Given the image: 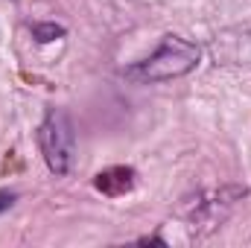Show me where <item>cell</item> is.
I'll list each match as a JSON object with an SVG mask.
<instances>
[{
	"instance_id": "1",
	"label": "cell",
	"mask_w": 251,
	"mask_h": 248,
	"mask_svg": "<svg viewBox=\"0 0 251 248\" xmlns=\"http://www.w3.org/2000/svg\"><path fill=\"white\" fill-rule=\"evenodd\" d=\"M196 64H199V47L178 35H167L149 59L128 67L126 76L137 79V82H170V79L190 73Z\"/></svg>"
},
{
	"instance_id": "2",
	"label": "cell",
	"mask_w": 251,
	"mask_h": 248,
	"mask_svg": "<svg viewBox=\"0 0 251 248\" xmlns=\"http://www.w3.org/2000/svg\"><path fill=\"white\" fill-rule=\"evenodd\" d=\"M38 146L47 161V167L56 175H67L76 158V140H73V125L67 114L59 108H50L44 123L38 125Z\"/></svg>"
},
{
	"instance_id": "3",
	"label": "cell",
	"mask_w": 251,
	"mask_h": 248,
	"mask_svg": "<svg viewBox=\"0 0 251 248\" xmlns=\"http://www.w3.org/2000/svg\"><path fill=\"white\" fill-rule=\"evenodd\" d=\"M137 181V173L131 167H108L102 173H97L94 178V187L105 196H126Z\"/></svg>"
},
{
	"instance_id": "4",
	"label": "cell",
	"mask_w": 251,
	"mask_h": 248,
	"mask_svg": "<svg viewBox=\"0 0 251 248\" xmlns=\"http://www.w3.org/2000/svg\"><path fill=\"white\" fill-rule=\"evenodd\" d=\"M62 35H64V26H59V24H32V38H38L41 44L56 41Z\"/></svg>"
},
{
	"instance_id": "5",
	"label": "cell",
	"mask_w": 251,
	"mask_h": 248,
	"mask_svg": "<svg viewBox=\"0 0 251 248\" xmlns=\"http://www.w3.org/2000/svg\"><path fill=\"white\" fill-rule=\"evenodd\" d=\"M15 204V193H9V190H0V213L3 210H9Z\"/></svg>"
}]
</instances>
